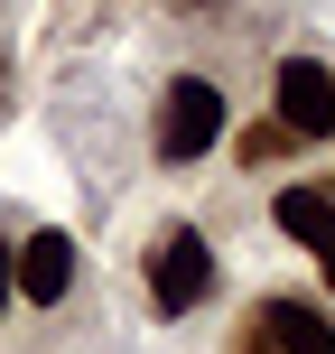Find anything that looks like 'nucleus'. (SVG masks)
<instances>
[{
    "label": "nucleus",
    "instance_id": "10",
    "mask_svg": "<svg viewBox=\"0 0 335 354\" xmlns=\"http://www.w3.org/2000/svg\"><path fill=\"white\" fill-rule=\"evenodd\" d=\"M0 103H10V56H0Z\"/></svg>",
    "mask_w": 335,
    "mask_h": 354
},
{
    "label": "nucleus",
    "instance_id": "9",
    "mask_svg": "<svg viewBox=\"0 0 335 354\" xmlns=\"http://www.w3.org/2000/svg\"><path fill=\"white\" fill-rule=\"evenodd\" d=\"M233 354H280V345H270V336H261V326H251V317H242V326H233Z\"/></svg>",
    "mask_w": 335,
    "mask_h": 354
},
{
    "label": "nucleus",
    "instance_id": "7",
    "mask_svg": "<svg viewBox=\"0 0 335 354\" xmlns=\"http://www.w3.org/2000/svg\"><path fill=\"white\" fill-rule=\"evenodd\" d=\"M289 140H298V131H289V122H280V112H270V122H251V131H242V140H233V159H242V168H261V159H280V149H289Z\"/></svg>",
    "mask_w": 335,
    "mask_h": 354
},
{
    "label": "nucleus",
    "instance_id": "1",
    "mask_svg": "<svg viewBox=\"0 0 335 354\" xmlns=\"http://www.w3.org/2000/svg\"><path fill=\"white\" fill-rule=\"evenodd\" d=\"M224 140V84L214 75H168L159 103H149V159L159 168H195Z\"/></svg>",
    "mask_w": 335,
    "mask_h": 354
},
{
    "label": "nucleus",
    "instance_id": "2",
    "mask_svg": "<svg viewBox=\"0 0 335 354\" xmlns=\"http://www.w3.org/2000/svg\"><path fill=\"white\" fill-rule=\"evenodd\" d=\"M140 289H149L159 317H195V308L214 299V243L195 224H159L149 252H140Z\"/></svg>",
    "mask_w": 335,
    "mask_h": 354
},
{
    "label": "nucleus",
    "instance_id": "3",
    "mask_svg": "<svg viewBox=\"0 0 335 354\" xmlns=\"http://www.w3.org/2000/svg\"><path fill=\"white\" fill-rule=\"evenodd\" d=\"M270 103H280V122L298 131V140H335V66L326 56H280Z\"/></svg>",
    "mask_w": 335,
    "mask_h": 354
},
{
    "label": "nucleus",
    "instance_id": "5",
    "mask_svg": "<svg viewBox=\"0 0 335 354\" xmlns=\"http://www.w3.org/2000/svg\"><path fill=\"white\" fill-rule=\"evenodd\" d=\"M75 270H84L75 233L37 224L28 243H19V299H28V308H66V299H75Z\"/></svg>",
    "mask_w": 335,
    "mask_h": 354
},
{
    "label": "nucleus",
    "instance_id": "8",
    "mask_svg": "<svg viewBox=\"0 0 335 354\" xmlns=\"http://www.w3.org/2000/svg\"><path fill=\"white\" fill-rule=\"evenodd\" d=\"M10 299H19V243L0 233V308H10Z\"/></svg>",
    "mask_w": 335,
    "mask_h": 354
},
{
    "label": "nucleus",
    "instance_id": "6",
    "mask_svg": "<svg viewBox=\"0 0 335 354\" xmlns=\"http://www.w3.org/2000/svg\"><path fill=\"white\" fill-rule=\"evenodd\" d=\"M251 326H261L280 354H335V317H326V299H289V289H280V299L251 308Z\"/></svg>",
    "mask_w": 335,
    "mask_h": 354
},
{
    "label": "nucleus",
    "instance_id": "4",
    "mask_svg": "<svg viewBox=\"0 0 335 354\" xmlns=\"http://www.w3.org/2000/svg\"><path fill=\"white\" fill-rule=\"evenodd\" d=\"M270 224H280L289 243H298L307 261L326 270V299H335V187H317V177L280 187V196H270Z\"/></svg>",
    "mask_w": 335,
    "mask_h": 354
}]
</instances>
